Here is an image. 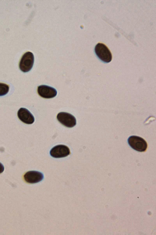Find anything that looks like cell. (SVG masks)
Returning a JSON list of instances; mask_svg holds the SVG:
<instances>
[{"label":"cell","instance_id":"4","mask_svg":"<svg viewBox=\"0 0 156 235\" xmlns=\"http://www.w3.org/2000/svg\"><path fill=\"white\" fill-rule=\"evenodd\" d=\"M57 118L61 123L67 127L72 128L76 124L75 118L68 113L60 112L57 114Z\"/></svg>","mask_w":156,"mask_h":235},{"label":"cell","instance_id":"8","mask_svg":"<svg viewBox=\"0 0 156 235\" xmlns=\"http://www.w3.org/2000/svg\"><path fill=\"white\" fill-rule=\"evenodd\" d=\"M17 115L20 120L25 124H31L34 121L33 115L25 108H20L18 111Z\"/></svg>","mask_w":156,"mask_h":235},{"label":"cell","instance_id":"7","mask_svg":"<svg viewBox=\"0 0 156 235\" xmlns=\"http://www.w3.org/2000/svg\"><path fill=\"white\" fill-rule=\"evenodd\" d=\"M44 178L42 173L37 171H30L25 173L24 178L27 183L34 184L41 181Z\"/></svg>","mask_w":156,"mask_h":235},{"label":"cell","instance_id":"5","mask_svg":"<svg viewBox=\"0 0 156 235\" xmlns=\"http://www.w3.org/2000/svg\"><path fill=\"white\" fill-rule=\"evenodd\" d=\"M70 154L69 148L63 145H58L54 147L50 151V155L55 158H61L67 156Z\"/></svg>","mask_w":156,"mask_h":235},{"label":"cell","instance_id":"3","mask_svg":"<svg viewBox=\"0 0 156 235\" xmlns=\"http://www.w3.org/2000/svg\"><path fill=\"white\" fill-rule=\"evenodd\" d=\"M34 62V57L33 54L29 51L26 52L23 54L20 59L19 68L23 72H29L32 68Z\"/></svg>","mask_w":156,"mask_h":235},{"label":"cell","instance_id":"6","mask_svg":"<svg viewBox=\"0 0 156 235\" xmlns=\"http://www.w3.org/2000/svg\"><path fill=\"white\" fill-rule=\"evenodd\" d=\"M37 91L40 96L45 99L54 98L57 94V91L55 89L46 85L39 86L37 88Z\"/></svg>","mask_w":156,"mask_h":235},{"label":"cell","instance_id":"9","mask_svg":"<svg viewBox=\"0 0 156 235\" xmlns=\"http://www.w3.org/2000/svg\"><path fill=\"white\" fill-rule=\"evenodd\" d=\"M9 90V86L5 84L0 83V96L6 95Z\"/></svg>","mask_w":156,"mask_h":235},{"label":"cell","instance_id":"1","mask_svg":"<svg viewBox=\"0 0 156 235\" xmlns=\"http://www.w3.org/2000/svg\"><path fill=\"white\" fill-rule=\"evenodd\" d=\"M95 52L98 58L102 61L108 63L112 58V56L110 50L104 44L98 43L94 48Z\"/></svg>","mask_w":156,"mask_h":235},{"label":"cell","instance_id":"10","mask_svg":"<svg viewBox=\"0 0 156 235\" xmlns=\"http://www.w3.org/2000/svg\"><path fill=\"white\" fill-rule=\"evenodd\" d=\"M4 170L3 165L0 162V173L3 172Z\"/></svg>","mask_w":156,"mask_h":235},{"label":"cell","instance_id":"2","mask_svg":"<svg viewBox=\"0 0 156 235\" xmlns=\"http://www.w3.org/2000/svg\"><path fill=\"white\" fill-rule=\"evenodd\" d=\"M129 144L133 149L139 151H145L147 145L146 141L143 138L136 136H130L128 139Z\"/></svg>","mask_w":156,"mask_h":235}]
</instances>
